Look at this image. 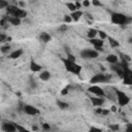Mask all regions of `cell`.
I'll return each instance as SVG.
<instances>
[{"label": "cell", "instance_id": "cell-1", "mask_svg": "<svg viewBox=\"0 0 132 132\" xmlns=\"http://www.w3.org/2000/svg\"><path fill=\"white\" fill-rule=\"evenodd\" d=\"M6 11L10 16H14V18H18L20 20L27 15V12L24 9H22L18 6H13V5H8L6 7Z\"/></svg>", "mask_w": 132, "mask_h": 132}, {"label": "cell", "instance_id": "cell-2", "mask_svg": "<svg viewBox=\"0 0 132 132\" xmlns=\"http://www.w3.org/2000/svg\"><path fill=\"white\" fill-rule=\"evenodd\" d=\"M111 22L116 25H127L131 22V19L120 12H113L111 14Z\"/></svg>", "mask_w": 132, "mask_h": 132}, {"label": "cell", "instance_id": "cell-3", "mask_svg": "<svg viewBox=\"0 0 132 132\" xmlns=\"http://www.w3.org/2000/svg\"><path fill=\"white\" fill-rule=\"evenodd\" d=\"M63 62H64V65L67 69V71L73 73V74H79L80 71H81V66L78 65L77 63L75 62H72V61H69L67 59H62Z\"/></svg>", "mask_w": 132, "mask_h": 132}, {"label": "cell", "instance_id": "cell-4", "mask_svg": "<svg viewBox=\"0 0 132 132\" xmlns=\"http://www.w3.org/2000/svg\"><path fill=\"white\" fill-rule=\"evenodd\" d=\"M114 93L117 95V99H118V102H119L120 106H125L130 102V98L124 92H122L120 90H116Z\"/></svg>", "mask_w": 132, "mask_h": 132}, {"label": "cell", "instance_id": "cell-5", "mask_svg": "<svg viewBox=\"0 0 132 132\" xmlns=\"http://www.w3.org/2000/svg\"><path fill=\"white\" fill-rule=\"evenodd\" d=\"M109 78H110V75H106V74H103V73H98V74H95L93 77H91L90 82L93 84V85L100 84V82H106V81L109 80Z\"/></svg>", "mask_w": 132, "mask_h": 132}, {"label": "cell", "instance_id": "cell-6", "mask_svg": "<svg viewBox=\"0 0 132 132\" xmlns=\"http://www.w3.org/2000/svg\"><path fill=\"white\" fill-rule=\"evenodd\" d=\"M80 56L82 59H95L98 57V52L95 51V50H91V48H85L81 51L80 53Z\"/></svg>", "mask_w": 132, "mask_h": 132}, {"label": "cell", "instance_id": "cell-7", "mask_svg": "<svg viewBox=\"0 0 132 132\" xmlns=\"http://www.w3.org/2000/svg\"><path fill=\"white\" fill-rule=\"evenodd\" d=\"M88 91H89L90 93L96 95L97 97H105V96H106V94H105V92L103 91V89L100 88V87L97 86V85H93V86H91V87L88 89Z\"/></svg>", "mask_w": 132, "mask_h": 132}, {"label": "cell", "instance_id": "cell-8", "mask_svg": "<svg viewBox=\"0 0 132 132\" xmlns=\"http://www.w3.org/2000/svg\"><path fill=\"white\" fill-rule=\"evenodd\" d=\"M1 128L4 132H16V126L13 123H3Z\"/></svg>", "mask_w": 132, "mask_h": 132}, {"label": "cell", "instance_id": "cell-9", "mask_svg": "<svg viewBox=\"0 0 132 132\" xmlns=\"http://www.w3.org/2000/svg\"><path fill=\"white\" fill-rule=\"evenodd\" d=\"M90 42L94 45L95 47V51H102V46L104 44V41L99 39V38H93V39H90Z\"/></svg>", "mask_w": 132, "mask_h": 132}, {"label": "cell", "instance_id": "cell-10", "mask_svg": "<svg viewBox=\"0 0 132 132\" xmlns=\"http://www.w3.org/2000/svg\"><path fill=\"white\" fill-rule=\"evenodd\" d=\"M24 111L27 114H29V116H35V114H37L39 112L36 107H34L33 105H29V104H27V105L24 106Z\"/></svg>", "mask_w": 132, "mask_h": 132}, {"label": "cell", "instance_id": "cell-11", "mask_svg": "<svg viewBox=\"0 0 132 132\" xmlns=\"http://www.w3.org/2000/svg\"><path fill=\"white\" fill-rule=\"evenodd\" d=\"M91 101H92V103H93V105L94 106H97V107H100L101 105H103L104 104V102H105V100H104V97H92L91 98Z\"/></svg>", "mask_w": 132, "mask_h": 132}, {"label": "cell", "instance_id": "cell-12", "mask_svg": "<svg viewBox=\"0 0 132 132\" xmlns=\"http://www.w3.org/2000/svg\"><path fill=\"white\" fill-rule=\"evenodd\" d=\"M82 11L81 10H75V11H73V12H71V14H70V16H71V19H72V21H78L81 16H82Z\"/></svg>", "mask_w": 132, "mask_h": 132}, {"label": "cell", "instance_id": "cell-13", "mask_svg": "<svg viewBox=\"0 0 132 132\" xmlns=\"http://www.w3.org/2000/svg\"><path fill=\"white\" fill-rule=\"evenodd\" d=\"M6 19H7V22L10 23V24L13 25V26H19V25L21 24V20L18 19V18H14V16H7Z\"/></svg>", "mask_w": 132, "mask_h": 132}, {"label": "cell", "instance_id": "cell-14", "mask_svg": "<svg viewBox=\"0 0 132 132\" xmlns=\"http://www.w3.org/2000/svg\"><path fill=\"white\" fill-rule=\"evenodd\" d=\"M30 69L33 71V72H39L41 70V66L39 64H37L36 62L34 61H31L30 63Z\"/></svg>", "mask_w": 132, "mask_h": 132}, {"label": "cell", "instance_id": "cell-15", "mask_svg": "<svg viewBox=\"0 0 132 132\" xmlns=\"http://www.w3.org/2000/svg\"><path fill=\"white\" fill-rule=\"evenodd\" d=\"M22 55H23V51L22 50H15V51H13V52H11L9 54V58L10 59H16V58H20Z\"/></svg>", "mask_w": 132, "mask_h": 132}, {"label": "cell", "instance_id": "cell-16", "mask_svg": "<svg viewBox=\"0 0 132 132\" xmlns=\"http://www.w3.org/2000/svg\"><path fill=\"white\" fill-rule=\"evenodd\" d=\"M39 38H40V40H41L42 42H48V41L52 39L51 35H50L48 33H46V32H42V33L40 34Z\"/></svg>", "mask_w": 132, "mask_h": 132}, {"label": "cell", "instance_id": "cell-17", "mask_svg": "<svg viewBox=\"0 0 132 132\" xmlns=\"http://www.w3.org/2000/svg\"><path fill=\"white\" fill-rule=\"evenodd\" d=\"M39 77H40L41 80H44V81H45V80H48L50 77H51V73H50L48 71H46V70L41 71L40 74H39Z\"/></svg>", "mask_w": 132, "mask_h": 132}, {"label": "cell", "instance_id": "cell-18", "mask_svg": "<svg viewBox=\"0 0 132 132\" xmlns=\"http://www.w3.org/2000/svg\"><path fill=\"white\" fill-rule=\"evenodd\" d=\"M97 32H98V30L91 28V29L88 30L87 35H88V37H89L90 39H93V38H96V36H97Z\"/></svg>", "mask_w": 132, "mask_h": 132}, {"label": "cell", "instance_id": "cell-19", "mask_svg": "<svg viewBox=\"0 0 132 132\" xmlns=\"http://www.w3.org/2000/svg\"><path fill=\"white\" fill-rule=\"evenodd\" d=\"M106 61L110 64H117L118 63V57L116 55H108L106 57Z\"/></svg>", "mask_w": 132, "mask_h": 132}, {"label": "cell", "instance_id": "cell-20", "mask_svg": "<svg viewBox=\"0 0 132 132\" xmlns=\"http://www.w3.org/2000/svg\"><path fill=\"white\" fill-rule=\"evenodd\" d=\"M107 39H108V42H109V44H110V46H111V47H118V46L120 45L119 41H118V40H116L114 38H111V37L107 36Z\"/></svg>", "mask_w": 132, "mask_h": 132}, {"label": "cell", "instance_id": "cell-21", "mask_svg": "<svg viewBox=\"0 0 132 132\" xmlns=\"http://www.w3.org/2000/svg\"><path fill=\"white\" fill-rule=\"evenodd\" d=\"M57 105H58V107H60L61 109H66V108H68V103H66V102H63V101H60V100H58L57 101Z\"/></svg>", "mask_w": 132, "mask_h": 132}, {"label": "cell", "instance_id": "cell-22", "mask_svg": "<svg viewBox=\"0 0 132 132\" xmlns=\"http://www.w3.org/2000/svg\"><path fill=\"white\" fill-rule=\"evenodd\" d=\"M97 35H99V39H101V40H104V39L107 38V34L102 30H98Z\"/></svg>", "mask_w": 132, "mask_h": 132}, {"label": "cell", "instance_id": "cell-23", "mask_svg": "<svg viewBox=\"0 0 132 132\" xmlns=\"http://www.w3.org/2000/svg\"><path fill=\"white\" fill-rule=\"evenodd\" d=\"M66 6L69 8V10H70L71 12H73V11L77 10V9H76V7H75L74 2H68V3H66Z\"/></svg>", "mask_w": 132, "mask_h": 132}, {"label": "cell", "instance_id": "cell-24", "mask_svg": "<svg viewBox=\"0 0 132 132\" xmlns=\"http://www.w3.org/2000/svg\"><path fill=\"white\" fill-rule=\"evenodd\" d=\"M109 129L111 130V132H118L120 130V126L118 124H110L109 126Z\"/></svg>", "mask_w": 132, "mask_h": 132}, {"label": "cell", "instance_id": "cell-25", "mask_svg": "<svg viewBox=\"0 0 132 132\" xmlns=\"http://www.w3.org/2000/svg\"><path fill=\"white\" fill-rule=\"evenodd\" d=\"M0 51H1L2 54H8L9 51H10V45H3V46H1Z\"/></svg>", "mask_w": 132, "mask_h": 132}, {"label": "cell", "instance_id": "cell-26", "mask_svg": "<svg viewBox=\"0 0 132 132\" xmlns=\"http://www.w3.org/2000/svg\"><path fill=\"white\" fill-rule=\"evenodd\" d=\"M124 84L125 85H131L132 84V79H131V75H128V76H125L124 78Z\"/></svg>", "mask_w": 132, "mask_h": 132}, {"label": "cell", "instance_id": "cell-27", "mask_svg": "<svg viewBox=\"0 0 132 132\" xmlns=\"http://www.w3.org/2000/svg\"><path fill=\"white\" fill-rule=\"evenodd\" d=\"M15 126H16V132H30L29 130H27L22 126H19V125H15Z\"/></svg>", "mask_w": 132, "mask_h": 132}, {"label": "cell", "instance_id": "cell-28", "mask_svg": "<svg viewBox=\"0 0 132 132\" xmlns=\"http://www.w3.org/2000/svg\"><path fill=\"white\" fill-rule=\"evenodd\" d=\"M8 2L7 1H4V0H0V8H6L8 6Z\"/></svg>", "mask_w": 132, "mask_h": 132}, {"label": "cell", "instance_id": "cell-29", "mask_svg": "<svg viewBox=\"0 0 132 132\" xmlns=\"http://www.w3.org/2000/svg\"><path fill=\"white\" fill-rule=\"evenodd\" d=\"M89 132H102V130L100 128H97V127H91L89 129Z\"/></svg>", "mask_w": 132, "mask_h": 132}, {"label": "cell", "instance_id": "cell-30", "mask_svg": "<svg viewBox=\"0 0 132 132\" xmlns=\"http://www.w3.org/2000/svg\"><path fill=\"white\" fill-rule=\"evenodd\" d=\"M42 128H43V130H44L45 132H48V131H50V129H51V126H50L48 124L44 123V124L42 125Z\"/></svg>", "mask_w": 132, "mask_h": 132}, {"label": "cell", "instance_id": "cell-31", "mask_svg": "<svg viewBox=\"0 0 132 132\" xmlns=\"http://www.w3.org/2000/svg\"><path fill=\"white\" fill-rule=\"evenodd\" d=\"M63 20H64V22H65V23H71V22H72V19H71V16H70V15H65Z\"/></svg>", "mask_w": 132, "mask_h": 132}, {"label": "cell", "instance_id": "cell-32", "mask_svg": "<svg viewBox=\"0 0 132 132\" xmlns=\"http://www.w3.org/2000/svg\"><path fill=\"white\" fill-rule=\"evenodd\" d=\"M5 40H7V36L3 33H0V42H3Z\"/></svg>", "mask_w": 132, "mask_h": 132}, {"label": "cell", "instance_id": "cell-33", "mask_svg": "<svg viewBox=\"0 0 132 132\" xmlns=\"http://www.w3.org/2000/svg\"><path fill=\"white\" fill-rule=\"evenodd\" d=\"M81 5H82V6H85V7H88V6H90V5H91V2H90V1H88V0H85V1H82Z\"/></svg>", "mask_w": 132, "mask_h": 132}, {"label": "cell", "instance_id": "cell-34", "mask_svg": "<svg viewBox=\"0 0 132 132\" xmlns=\"http://www.w3.org/2000/svg\"><path fill=\"white\" fill-rule=\"evenodd\" d=\"M123 60H124V61H127V62H130V61H131V58H130V56H128V55H123Z\"/></svg>", "mask_w": 132, "mask_h": 132}, {"label": "cell", "instance_id": "cell-35", "mask_svg": "<svg viewBox=\"0 0 132 132\" xmlns=\"http://www.w3.org/2000/svg\"><path fill=\"white\" fill-rule=\"evenodd\" d=\"M66 30H67V26H66V25H62V26L59 27V31L64 32V31H66Z\"/></svg>", "mask_w": 132, "mask_h": 132}, {"label": "cell", "instance_id": "cell-36", "mask_svg": "<svg viewBox=\"0 0 132 132\" xmlns=\"http://www.w3.org/2000/svg\"><path fill=\"white\" fill-rule=\"evenodd\" d=\"M92 4L95 5V6H101V2L96 1V0H93V1H92Z\"/></svg>", "mask_w": 132, "mask_h": 132}, {"label": "cell", "instance_id": "cell-37", "mask_svg": "<svg viewBox=\"0 0 132 132\" xmlns=\"http://www.w3.org/2000/svg\"><path fill=\"white\" fill-rule=\"evenodd\" d=\"M68 90H69V87H66V88H64V89L62 90L61 94H62V95H65V94H67V93H68Z\"/></svg>", "mask_w": 132, "mask_h": 132}, {"label": "cell", "instance_id": "cell-38", "mask_svg": "<svg viewBox=\"0 0 132 132\" xmlns=\"http://www.w3.org/2000/svg\"><path fill=\"white\" fill-rule=\"evenodd\" d=\"M30 85H31L32 88H35V87H36V81H35L34 79L31 78V80H30Z\"/></svg>", "mask_w": 132, "mask_h": 132}, {"label": "cell", "instance_id": "cell-39", "mask_svg": "<svg viewBox=\"0 0 132 132\" xmlns=\"http://www.w3.org/2000/svg\"><path fill=\"white\" fill-rule=\"evenodd\" d=\"M108 113H109V110H107V109H102V112H101L102 116H107Z\"/></svg>", "mask_w": 132, "mask_h": 132}, {"label": "cell", "instance_id": "cell-40", "mask_svg": "<svg viewBox=\"0 0 132 132\" xmlns=\"http://www.w3.org/2000/svg\"><path fill=\"white\" fill-rule=\"evenodd\" d=\"M118 110V108H117V106L116 105H112L111 107H110V111H112V112H116Z\"/></svg>", "mask_w": 132, "mask_h": 132}, {"label": "cell", "instance_id": "cell-41", "mask_svg": "<svg viewBox=\"0 0 132 132\" xmlns=\"http://www.w3.org/2000/svg\"><path fill=\"white\" fill-rule=\"evenodd\" d=\"M96 112H97V113H99V114H101V112H102V108L98 107V108L96 109Z\"/></svg>", "mask_w": 132, "mask_h": 132}, {"label": "cell", "instance_id": "cell-42", "mask_svg": "<svg viewBox=\"0 0 132 132\" xmlns=\"http://www.w3.org/2000/svg\"><path fill=\"white\" fill-rule=\"evenodd\" d=\"M131 130H132V127H131V125H129L127 128V132H131Z\"/></svg>", "mask_w": 132, "mask_h": 132}, {"label": "cell", "instance_id": "cell-43", "mask_svg": "<svg viewBox=\"0 0 132 132\" xmlns=\"http://www.w3.org/2000/svg\"><path fill=\"white\" fill-rule=\"evenodd\" d=\"M32 130L36 131V130H37V127H36V126H33V127H32Z\"/></svg>", "mask_w": 132, "mask_h": 132}, {"label": "cell", "instance_id": "cell-44", "mask_svg": "<svg viewBox=\"0 0 132 132\" xmlns=\"http://www.w3.org/2000/svg\"><path fill=\"white\" fill-rule=\"evenodd\" d=\"M19 4H20L21 6H24V5H25V3H24V2H19Z\"/></svg>", "mask_w": 132, "mask_h": 132}, {"label": "cell", "instance_id": "cell-45", "mask_svg": "<svg viewBox=\"0 0 132 132\" xmlns=\"http://www.w3.org/2000/svg\"><path fill=\"white\" fill-rule=\"evenodd\" d=\"M48 132H50V131H48Z\"/></svg>", "mask_w": 132, "mask_h": 132}]
</instances>
